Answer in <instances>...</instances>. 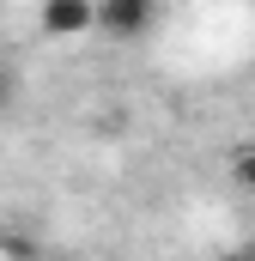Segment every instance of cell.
<instances>
[{"mask_svg":"<svg viewBox=\"0 0 255 261\" xmlns=\"http://www.w3.org/2000/svg\"><path fill=\"white\" fill-rule=\"evenodd\" d=\"M152 18H158V0H97V24H91V31L128 43V37H146Z\"/></svg>","mask_w":255,"mask_h":261,"instance_id":"cell-1","label":"cell"},{"mask_svg":"<svg viewBox=\"0 0 255 261\" xmlns=\"http://www.w3.org/2000/svg\"><path fill=\"white\" fill-rule=\"evenodd\" d=\"M37 24H43V37H85L97 24V0H43Z\"/></svg>","mask_w":255,"mask_h":261,"instance_id":"cell-2","label":"cell"},{"mask_svg":"<svg viewBox=\"0 0 255 261\" xmlns=\"http://www.w3.org/2000/svg\"><path fill=\"white\" fill-rule=\"evenodd\" d=\"M231 170H237V182H243V189H255V146H243V152L231 158Z\"/></svg>","mask_w":255,"mask_h":261,"instance_id":"cell-3","label":"cell"},{"mask_svg":"<svg viewBox=\"0 0 255 261\" xmlns=\"http://www.w3.org/2000/svg\"><path fill=\"white\" fill-rule=\"evenodd\" d=\"M12 103V73H6V61H0V110Z\"/></svg>","mask_w":255,"mask_h":261,"instance_id":"cell-4","label":"cell"}]
</instances>
